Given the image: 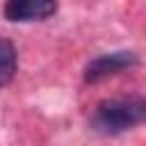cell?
<instances>
[{
  "mask_svg": "<svg viewBox=\"0 0 146 146\" xmlns=\"http://www.w3.org/2000/svg\"><path fill=\"white\" fill-rule=\"evenodd\" d=\"M146 121V98L144 96H123L103 100L96 107L94 125L105 135H116L130 130Z\"/></svg>",
  "mask_w": 146,
  "mask_h": 146,
  "instance_id": "cell-1",
  "label": "cell"
},
{
  "mask_svg": "<svg viewBox=\"0 0 146 146\" xmlns=\"http://www.w3.org/2000/svg\"><path fill=\"white\" fill-rule=\"evenodd\" d=\"M137 64V57L128 50H119V52H107V55H100L96 57L94 62L87 64L84 68V80L87 82H98V80H105L110 75H116L130 66Z\"/></svg>",
  "mask_w": 146,
  "mask_h": 146,
  "instance_id": "cell-2",
  "label": "cell"
},
{
  "mask_svg": "<svg viewBox=\"0 0 146 146\" xmlns=\"http://www.w3.org/2000/svg\"><path fill=\"white\" fill-rule=\"evenodd\" d=\"M57 11L52 0H11L5 5V16L14 23H30V21H46Z\"/></svg>",
  "mask_w": 146,
  "mask_h": 146,
  "instance_id": "cell-3",
  "label": "cell"
},
{
  "mask_svg": "<svg viewBox=\"0 0 146 146\" xmlns=\"http://www.w3.org/2000/svg\"><path fill=\"white\" fill-rule=\"evenodd\" d=\"M16 73V50L11 41L0 39V87L9 84Z\"/></svg>",
  "mask_w": 146,
  "mask_h": 146,
  "instance_id": "cell-4",
  "label": "cell"
}]
</instances>
